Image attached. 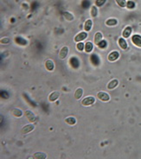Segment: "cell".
Here are the masks:
<instances>
[{"label": "cell", "mask_w": 141, "mask_h": 159, "mask_svg": "<svg viewBox=\"0 0 141 159\" xmlns=\"http://www.w3.org/2000/svg\"><path fill=\"white\" fill-rule=\"evenodd\" d=\"M95 103V98L93 96H87L81 100V105L83 107H90V105H93Z\"/></svg>", "instance_id": "6da1fadb"}, {"label": "cell", "mask_w": 141, "mask_h": 159, "mask_svg": "<svg viewBox=\"0 0 141 159\" xmlns=\"http://www.w3.org/2000/svg\"><path fill=\"white\" fill-rule=\"evenodd\" d=\"M120 52L117 50H113L111 53H109V55L107 56V60L111 62H116L119 58H120Z\"/></svg>", "instance_id": "7a4b0ae2"}, {"label": "cell", "mask_w": 141, "mask_h": 159, "mask_svg": "<svg viewBox=\"0 0 141 159\" xmlns=\"http://www.w3.org/2000/svg\"><path fill=\"white\" fill-rule=\"evenodd\" d=\"M131 41L132 42V44L138 48H141V36L138 34H135L132 35L131 37Z\"/></svg>", "instance_id": "3957f363"}, {"label": "cell", "mask_w": 141, "mask_h": 159, "mask_svg": "<svg viewBox=\"0 0 141 159\" xmlns=\"http://www.w3.org/2000/svg\"><path fill=\"white\" fill-rule=\"evenodd\" d=\"M87 37V32H86V31H81V32L78 33V34L75 36L74 41H75L76 43H77V42H81L86 40Z\"/></svg>", "instance_id": "277c9868"}, {"label": "cell", "mask_w": 141, "mask_h": 159, "mask_svg": "<svg viewBox=\"0 0 141 159\" xmlns=\"http://www.w3.org/2000/svg\"><path fill=\"white\" fill-rule=\"evenodd\" d=\"M96 97L98 98V99H100L101 101H103V102H107L110 100V95L105 92H102V91L98 92Z\"/></svg>", "instance_id": "5b68a950"}, {"label": "cell", "mask_w": 141, "mask_h": 159, "mask_svg": "<svg viewBox=\"0 0 141 159\" xmlns=\"http://www.w3.org/2000/svg\"><path fill=\"white\" fill-rule=\"evenodd\" d=\"M68 51H69L68 47V46H63V47L61 48L60 52H59V56H58L59 59H61V60L66 59V58H67V56L68 55Z\"/></svg>", "instance_id": "8992f818"}, {"label": "cell", "mask_w": 141, "mask_h": 159, "mask_svg": "<svg viewBox=\"0 0 141 159\" xmlns=\"http://www.w3.org/2000/svg\"><path fill=\"white\" fill-rule=\"evenodd\" d=\"M34 129H35V125H34L33 124H29V125H24V126L22 128L21 133H22V134H28V133L31 132Z\"/></svg>", "instance_id": "52a82bcc"}, {"label": "cell", "mask_w": 141, "mask_h": 159, "mask_svg": "<svg viewBox=\"0 0 141 159\" xmlns=\"http://www.w3.org/2000/svg\"><path fill=\"white\" fill-rule=\"evenodd\" d=\"M132 28L131 26H126L122 32V37H124L125 39H127L132 36Z\"/></svg>", "instance_id": "ba28073f"}, {"label": "cell", "mask_w": 141, "mask_h": 159, "mask_svg": "<svg viewBox=\"0 0 141 159\" xmlns=\"http://www.w3.org/2000/svg\"><path fill=\"white\" fill-rule=\"evenodd\" d=\"M118 44H119V47L123 49V50H126L128 48V44H127V42L126 41V39L124 37H120L119 38L118 40Z\"/></svg>", "instance_id": "9c48e42d"}, {"label": "cell", "mask_w": 141, "mask_h": 159, "mask_svg": "<svg viewBox=\"0 0 141 159\" xmlns=\"http://www.w3.org/2000/svg\"><path fill=\"white\" fill-rule=\"evenodd\" d=\"M118 86H119V81L117 79H113V80H112V81H109V83L107 84V87L108 90H113Z\"/></svg>", "instance_id": "30bf717a"}, {"label": "cell", "mask_w": 141, "mask_h": 159, "mask_svg": "<svg viewBox=\"0 0 141 159\" xmlns=\"http://www.w3.org/2000/svg\"><path fill=\"white\" fill-rule=\"evenodd\" d=\"M118 19H116V18H113V17H111V18H108V19H107L106 21H105V24L107 25V26H108V27H114V26H116L117 24H118Z\"/></svg>", "instance_id": "8fae6325"}, {"label": "cell", "mask_w": 141, "mask_h": 159, "mask_svg": "<svg viewBox=\"0 0 141 159\" xmlns=\"http://www.w3.org/2000/svg\"><path fill=\"white\" fill-rule=\"evenodd\" d=\"M25 117L27 118V119H28L30 123L35 122V121H36V118L35 114H34L30 110H27V111L25 112Z\"/></svg>", "instance_id": "7c38bea8"}, {"label": "cell", "mask_w": 141, "mask_h": 159, "mask_svg": "<svg viewBox=\"0 0 141 159\" xmlns=\"http://www.w3.org/2000/svg\"><path fill=\"white\" fill-rule=\"evenodd\" d=\"M93 28V21L92 19H87L84 23V30L86 32H89Z\"/></svg>", "instance_id": "4fadbf2b"}, {"label": "cell", "mask_w": 141, "mask_h": 159, "mask_svg": "<svg viewBox=\"0 0 141 159\" xmlns=\"http://www.w3.org/2000/svg\"><path fill=\"white\" fill-rule=\"evenodd\" d=\"M45 68H46V69L48 70V71H50V72H52L53 70H54V68H55V64H54V62L53 61H51V60H47L46 62H45Z\"/></svg>", "instance_id": "5bb4252c"}, {"label": "cell", "mask_w": 141, "mask_h": 159, "mask_svg": "<svg viewBox=\"0 0 141 159\" xmlns=\"http://www.w3.org/2000/svg\"><path fill=\"white\" fill-rule=\"evenodd\" d=\"M60 95H61V93H60V92H58V91H55V92L51 93L50 94V96H49V101H50V102H54V101H56V100L60 97Z\"/></svg>", "instance_id": "9a60e30c"}, {"label": "cell", "mask_w": 141, "mask_h": 159, "mask_svg": "<svg viewBox=\"0 0 141 159\" xmlns=\"http://www.w3.org/2000/svg\"><path fill=\"white\" fill-rule=\"evenodd\" d=\"M103 40V34L100 31H97L95 35V44L98 46V44Z\"/></svg>", "instance_id": "2e32d148"}, {"label": "cell", "mask_w": 141, "mask_h": 159, "mask_svg": "<svg viewBox=\"0 0 141 159\" xmlns=\"http://www.w3.org/2000/svg\"><path fill=\"white\" fill-rule=\"evenodd\" d=\"M90 16L91 17H96L98 16V7L95 5H93L91 6L90 8Z\"/></svg>", "instance_id": "e0dca14e"}, {"label": "cell", "mask_w": 141, "mask_h": 159, "mask_svg": "<svg viewBox=\"0 0 141 159\" xmlns=\"http://www.w3.org/2000/svg\"><path fill=\"white\" fill-rule=\"evenodd\" d=\"M82 95H83V89L81 87L77 88L75 90V99H77V100H79V99H81Z\"/></svg>", "instance_id": "ac0fdd59"}, {"label": "cell", "mask_w": 141, "mask_h": 159, "mask_svg": "<svg viewBox=\"0 0 141 159\" xmlns=\"http://www.w3.org/2000/svg\"><path fill=\"white\" fill-rule=\"evenodd\" d=\"M93 44L91 42H87L85 43V48H84L85 52L86 53H91L93 51Z\"/></svg>", "instance_id": "d6986e66"}, {"label": "cell", "mask_w": 141, "mask_h": 159, "mask_svg": "<svg viewBox=\"0 0 141 159\" xmlns=\"http://www.w3.org/2000/svg\"><path fill=\"white\" fill-rule=\"evenodd\" d=\"M63 17H64V18H65L67 21H68V22H72V21L75 19L74 15H73L71 12H69V11H65V12H63Z\"/></svg>", "instance_id": "ffe728a7"}, {"label": "cell", "mask_w": 141, "mask_h": 159, "mask_svg": "<svg viewBox=\"0 0 141 159\" xmlns=\"http://www.w3.org/2000/svg\"><path fill=\"white\" fill-rule=\"evenodd\" d=\"M11 115H13L16 118H20L23 116V112L18 108H14L11 110Z\"/></svg>", "instance_id": "44dd1931"}, {"label": "cell", "mask_w": 141, "mask_h": 159, "mask_svg": "<svg viewBox=\"0 0 141 159\" xmlns=\"http://www.w3.org/2000/svg\"><path fill=\"white\" fill-rule=\"evenodd\" d=\"M33 158H35V159H45V158H47V154H45L43 152H36L33 155Z\"/></svg>", "instance_id": "7402d4cb"}, {"label": "cell", "mask_w": 141, "mask_h": 159, "mask_svg": "<svg viewBox=\"0 0 141 159\" xmlns=\"http://www.w3.org/2000/svg\"><path fill=\"white\" fill-rule=\"evenodd\" d=\"M65 123H67L69 125H75L76 124V119L75 117H68L67 119H65Z\"/></svg>", "instance_id": "603a6c76"}, {"label": "cell", "mask_w": 141, "mask_h": 159, "mask_svg": "<svg viewBox=\"0 0 141 159\" xmlns=\"http://www.w3.org/2000/svg\"><path fill=\"white\" fill-rule=\"evenodd\" d=\"M116 4L120 7V8H126V0H115Z\"/></svg>", "instance_id": "cb8c5ba5"}, {"label": "cell", "mask_w": 141, "mask_h": 159, "mask_svg": "<svg viewBox=\"0 0 141 159\" xmlns=\"http://www.w3.org/2000/svg\"><path fill=\"white\" fill-rule=\"evenodd\" d=\"M136 7V5L133 1H132V0H128V1L126 2V8L129 9V10H133L134 8Z\"/></svg>", "instance_id": "d4e9b609"}, {"label": "cell", "mask_w": 141, "mask_h": 159, "mask_svg": "<svg viewBox=\"0 0 141 159\" xmlns=\"http://www.w3.org/2000/svg\"><path fill=\"white\" fill-rule=\"evenodd\" d=\"M76 48H77V50L79 51V52H81V51H83L84 50V48H85V44L83 43V42H77V44H76Z\"/></svg>", "instance_id": "484cf974"}, {"label": "cell", "mask_w": 141, "mask_h": 159, "mask_svg": "<svg viewBox=\"0 0 141 159\" xmlns=\"http://www.w3.org/2000/svg\"><path fill=\"white\" fill-rule=\"evenodd\" d=\"M107 0H95V5L97 7H101L102 5H104V4L106 3Z\"/></svg>", "instance_id": "4316f807"}, {"label": "cell", "mask_w": 141, "mask_h": 159, "mask_svg": "<svg viewBox=\"0 0 141 159\" xmlns=\"http://www.w3.org/2000/svg\"><path fill=\"white\" fill-rule=\"evenodd\" d=\"M0 42H1V44H8V43H10L11 39L8 37H5V38H2Z\"/></svg>", "instance_id": "83f0119b"}, {"label": "cell", "mask_w": 141, "mask_h": 159, "mask_svg": "<svg viewBox=\"0 0 141 159\" xmlns=\"http://www.w3.org/2000/svg\"><path fill=\"white\" fill-rule=\"evenodd\" d=\"M106 46H107V42H106L105 40H102V41L98 44V47H99L100 48H104Z\"/></svg>", "instance_id": "f1b7e54d"}]
</instances>
